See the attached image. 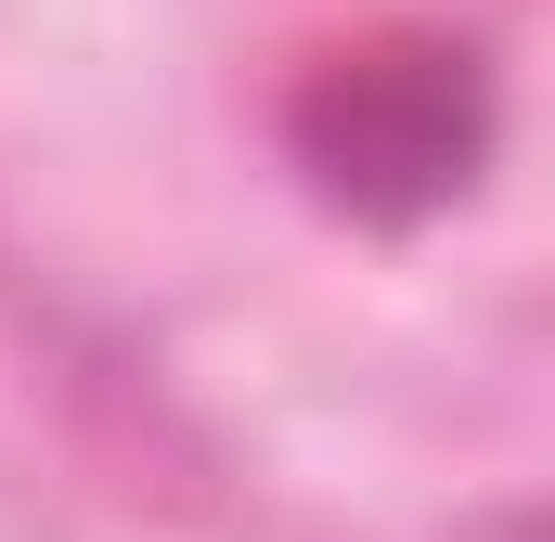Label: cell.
<instances>
[{"mask_svg":"<svg viewBox=\"0 0 555 542\" xmlns=\"http://www.w3.org/2000/svg\"><path fill=\"white\" fill-rule=\"evenodd\" d=\"M297 155L336 207L362 220H426L439 194L478 181L491 155V78L452 39H401V52H336L297 104Z\"/></svg>","mask_w":555,"mask_h":542,"instance_id":"1","label":"cell"}]
</instances>
